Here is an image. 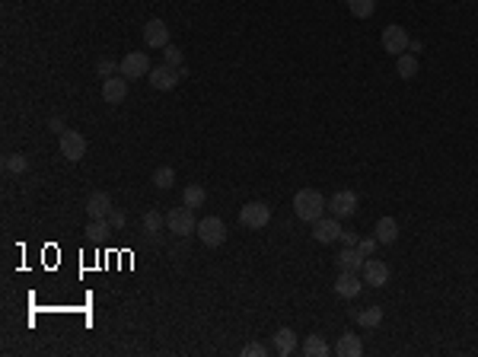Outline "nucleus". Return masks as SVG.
Instances as JSON below:
<instances>
[{
    "label": "nucleus",
    "mask_w": 478,
    "mask_h": 357,
    "mask_svg": "<svg viewBox=\"0 0 478 357\" xmlns=\"http://www.w3.org/2000/svg\"><path fill=\"white\" fill-rule=\"evenodd\" d=\"M147 73H150L147 51H128V55L121 58V77H125V80H140V77H147Z\"/></svg>",
    "instance_id": "39448f33"
},
{
    "label": "nucleus",
    "mask_w": 478,
    "mask_h": 357,
    "mask_svg": "<svg viewBox=\"0 0 478 357\" xmlns=\"http://www.w3.org/2000/svg\"><path fill=\"white\" fill-rule=\"evenodd\" d=\"M335 354L338 357H360L364 354V341H360L354 332H344V335L335 341Z\"/></svg>",
    "instance_id": "dca6fc26"
},
{
    "label": "nucleus",
    "mask_w": 478,
    "mask_h": 357,
    "mask_svg": "<svg viewBox=\"0 0 478 357\" xmlns=\"http://www.w3.org/2000/svg\"><path fill=\"white\" fill-rule=\"evenodd\" d=\"M163 58H166V64H169V67H175V71H179V67H185V55H182V48L166 45V48H163Z\"/></svg>",
    "instance_id": "c85d7f7f"
},
{
    "label": "nucleus",
    "mask_w": 478,
    "mask_h": 357,
    "mask_svg": "<svg viewBox=\"0 0 478 357\" xmlns=\"http://www.w3.org/2000/svg\"><path fill=\"white\" fill-rule=\"evenodd\" d=\"M329 211L331 217H351V214L357 211V195L348 192V188H341L329 198Z\"/></svg>",
    "instance_id": "9d476101"
},
{
    "label": "nucleus",
    "mask_w": 478,
    "mask_h": 357,
    "mask_svg": "<svg viewBox=\"0 0 478 357\" xmlns=\"http://www.w3.org/2000/svg\"><path fill=\"white\" fill-rule=\"evenodd\" d=\"M204 201H207V192H204L201 185H185L182 204H188V208H201Z\"/></svg>",
    "instance_id": "4be33fe9"
},
{
    "label": "nucleus",
    "mask_w": 478,
    "mask_h": 357,
    "mask_svg": "<svg viewBox=\"0 0 478 357\" xmlns=\"http://www.w3.org/2000/svg\"><path fill=\"white\" fill-rule=\"evenodd\" d=\"M357 249H360V256H364V258H367V256H373V252H377V236L360 239V243H357Z\"/></svg>",
    "instance_id": "473e14b6"
},
{
    "label": "nucleus",
    "mask_w": 478,
    "mask_h": 357,
    "mask_svg": "<svg viewBox=\"0 0 478 357\" xmlns=\"http://www.w3.org/2000/svg\"><path fill=\"white\" fill-rule=\"evenodd\" d=\"M112 211H115V208H112V195L109 192H92L90 198H86V214H90V220L109 217Z\"/></svg>",
    "instance_id": "2eb2a0df"
},
{
    "label": "nucleus",
    "mask_w": 478,
    "mask_h": 357,
    "mask_svg": "<svg viewBox=\"0 0 478 357\" xmlns=\"http://www.w3.org/2000/svg\"><path fill=\"white\" fill-rule=\"evenodd\" d=\"M105 233H112L109 217H96V220H90V223H86V239H102Z\"/></svg>",
    "instance_id": "393cba45"
},
{
    "label": "nucleus",
    "mask_w": 478,
    "mask_h": 357,
    "mask_svg": "<svg viewBox=\"0 0 478 357\" xmlns=\"http://www.w3.org/2000/svg\"><path fill=\"white\" fill-rule=\"evenodd\" d=\"M421 42H418V38H412V42H408V51H412V55H418V51H421Z\"/></svg>",
    "instance_id": "c9c22d12"
},
{
    "label": "nucleus",
    "mask_w": 478,
    "mask_h": 357,
    "mask_svg": "<svg viewBox=\"0 0 478 357\" xmlns=\"http://www.w3.org/2000/svg\"><path fill=\"white\" fill-rule=\"evenodd\" d=\"M144 42H147V48H166L169 45V26H166L160 16L147 19V26H144Z\"/></svg>",
    "instance_id": "f8f14e48"
},
{
    "label": "nucleus",
    "mask_w": 478,
    "mask_h": 357,
    "mask_svg": "<svg viewBox=\"0 0 478 357\" xmlns=\"http://www.w3.org/2000/svg\"><path fill=\"white\" fill-rule=\"evenodd\" d=\"M61 153H64L71 163H80L83 153H86V138H83L80 131L67 128L64 134H61Z\"/></svg>",
    "instance_id": "6e6552de"
},
{
    "label": "nucleus",
    "mask_w": 478,
    "mask_h": 357,
    "mask_svg": "<svg viewBox=\"0 0 478 357\" xmlns=\"http://www.w3.org/2000/svg\"><path fill=\"white\" fill-rule=\"evenodd\" d=\"M297 348H300V341H297V332L294 329H277L275 332V351L281 357H290Z\"/></svg>",
    "instance_id": "a211bd4d"
},
{
    "label": "nucleus",
    "mask_w": 478,
    "mask_h": 357,
    "mask_svg": "<svg viewBox=\"0 0 478 357\" xmlns=\"http://www.w3.org/2000/svg\"><path fill=\"white\" fill-rule=\"evenodd\" d=\"M48 131H55V134H64V119L61 115H55V119H48Z\"/></svg>",
    "instance_id": "f704fd0d"
},
{
    "label": "nucleus",
    "mask_w": 478,
    "mask_h": 357,
    "mask_svg": "<svg viewBox=\"0 0 478 357\" xmlns=\"http://www.w3.org/2000/svg\"><path fill=\"white\" fill-rule=\"evenodd\" d=\"M373 236H377V243H383V246L396 243V239H399V220L396 217H379Z\"/></svg>",
    "instance_id": "f3484780"
},
{
    "label": "nucleus",
    "mask_w": 478,
    "mask_h": 357,
    "mask_svg": "<svg viewBox=\"0 0 478 357\" xmlns=\"http://www.w3.org/2000/svg\"><path fill=\"white\" fill-rule=\"evenodd\" d=\"M239 223L246 230H262L271 223V208L265 201H249L242 204V211H239Z\"/></svg>",
    "instance_id": "20e7f679"
},
{
    "label": "nucleus",
    "mask_w": 478,
    "mask_h": 357,
    "mask_svg": "<svg viewBox=\"0 0 478 357\" xmlns=\"http://www.w3.org/2000/svg\"><path fill=\"white\" fill-rule=\"evenodd\" d=\"M153 185H157V188H173L175 185V173H173V166H160L157 173H153Z\"/></svg>",
    "instance_id": "cd10ccee"
},
{
    "label": "nucleus",
    "mask_w": 478,
    "mask_h": 357,
    "mask_svg": "<svg viewBox=\"0 0 478 357\" xmlns=\"http://www.w3.org/2000/svg\"><path fill=\"white\" fill-rule=\"evenodd\" d=\"M408 32H405V26H399V23H392V26L383 29V51H389V55H405L408 51Z\"/></svg>",
    "instance_id": "423d86ee"
},
{
    "label": "nucleus",
    "mask_w": 478,
    "mask_h": 357,
    "mask_svg": "<svg viewBox=\"0 0 478 357\" xmlns=\"http://www.w3.org/2000/svg\"><path fill=\"white\" fill-rule=\"evenodd\" d=\"M325 208H329V201H325V195L316 192V188H300V192L294 195V211L300 220H306V223H316V220L325 214Z\"/></svg>",
    "instance_id": "f257e3e1"
},
{
    "label": "nucleus",
    "mask_w": 478,
    "mask_h": 357,
    "mask_svg": "<svg viewBox=\"0 0 478 357\" xmlns=\"http://www.w3.org/2000/svg\"><path fill=\"white\" fill-rule=\"evenodd\" d=\"M338 236H341L338 217H319L313 223V239H316V243H335Z\"/></svg>",
    "instance_id": "4468645a"
},
{
    "label": "nucleus",
    "mask_w": 478,
    "mask_h": 357,
    "mask_svg": "<svg viewBox=\"0 0 478 357\" xmlns=\"http://www.w3.org/2000/svg\"><path fill=\"white\" fill-rule=\"evenodd\" d=\"M418 71H421V61H418V55L405 51V55L396 58V73L402 77V80H414V77H418Z\"/></svg>",
    "instance_id": "6ab92c4d"
},
{
    "label": "nucleus",
    "mask_w": 478,
    "mask_h": 357,
    "mask_svg": "<svg viewBox=\"0 0 478 357\" xmlns=\"http://www.w3.org/2000/svg\"><path fill=\"white\" fill-rule=\"evenodd\" d=\"M360 275H364V284H370V287H386L389 284V265L386 262H379V258H367L364 268H360Z\"/></svg>",
    "instance_id": "1a4fd4ad"
},
{
    "label": "nucleus",
    "mask_w": 478,
    "mask_h": 357,
    "mask_svg": "<svg viewBox=\"0 0 478 357\" xmlns=\"http://www.w3.org/2000/svg\"><path fill=\"white\" fill-rule=\"evenodd\" d=\"M348 10H351V16L367 19V16H373V10H377V0H348Z\"/></svg>",
    "instance_id": "b1692460"
},
{
    "label": "nucleus",
    "mask_w": 478,
    "mask_h": 357,
    "mask_svg": "<svg viewBox=\"0 0 478 357\" xmlns=\"http://www.w3.org/2000/svg\"><path fill=\"white\" fill-rule=\"evenodd\" d=\"M125 223H128V214H125V211H112V214H109L112 233H115V230H125Z\"/></svg>",
    "instance_id": "2f4dec72"
},
{
    "label": "nucleus",
    "mask_w": 478,
    "mask_h": 357,
    "mask_svg": "<svg viewBox=\"0 0 478 357\" xmlns=\"http://www.w3.org/2000/svg\"><path fill=\"white\" fill-rule=\"evenodd\" d=\"M360 291H364L360 271H341V275L335 278V293H338V297H344V300H354V297H360Z\"/></svg>",
    "instance_id": "9b49d317"
},
{
    "label": "nucleus",
    "mask_w": 478,
    "mask_h": 357,
    "mask_svg": "<svg viewBox=\"0 0 478 357\" xmlns=\"http://www.w3.org/2000/svg\"><path fill=\"white\" fill-rule=\"evenodd\" d=\"M163 227H166V214H160V211H147V214H144V230H147V236L160 239Z\"/></svg>",
    "instance_id": "412c9836"
},
{
    "label": "nucleus",
    "mask_w": 478,
    "mask_h": 357,
    "mask_svg": "<svg viewBox=\"0 0 478 357\" xmlns=\"http://www.w3.org/2000/svg\"><path fill=\"white\" fill-rule=\"evenodd\" d=\"M303 354L306 357H325L329 354V345H325L322 335H310V338L303 341Z\"/></svg>",
    "instance_id": "5701e85b"
},
{
    "label": "nucleus",
    "mask_w": 478,
    "mask_h": 357,
    "mask_svg": "<svg viewBox=\"0 0 478 357\" xmlns=\"http://www.w3.org/2000/svg\"><path fill=\"white\" fill-rule=\"evenodd\" d=\"M239 354H242V357H268V348L262 345V341H249V345H242Z\"/></svg>",
    "instance_id": "7c9ffc66"
},
{
    "label": "nucleus",
    "mask_w": 478,
    "mask_h": 357,
    "mask_svg": "<svg viewBox=\"0 0 478 357\" xmlns=\"http://www.w3.org/2000/svg\"><path fill=\"white\" fill-rule=\"evenodd\" d=\"M198 239H201L204 246H211V249H217V246H223L227 243V223H223L221 217H204V220H198Z\"/></svg>",
    "instance_id": "7ed1b4c3"
},
{
    "label": "nucleus",
    "mask_w": 478,
    "mask_h": 357,
    "mask_svg": "<svg viewBox=\"0 0 478 357\" xmlns=\"http://www.w3.org/2000/svg\"><path fill=\"white\" fill-rule=\"evenodd\" d=\"M357 322L364 329H377L379 322H383V310H379V306H367V310L357 316Z\"/></svg>",
    "instance_id": "a878e982"
},
{
    "label": "nucleus",
    "mask_w": 478,
    "mask_h": 357,
    "mask_svg": "<svg viewBox=\"0 0 478 357\" xmlns=\"http://www.w3.org/2000/svg\"><path fill=\"white\" fill-rule=\"evenodd\" d=\"M341 243H344V246H357V243H360V236H357V233H354V230H341Z\"/></svg>",
    "instance_id": "72a5a7b5"
},
{
    "label": "nucleus",
    "mask_w": 478,
    "mask_h": 357,
    "mask_svg": "<svg viewBox=\"0 0 478 357\" xmlns=\"http://www.w3.org/2000/svg\"><path fill=\"white\" fill-rule=\"evenodd\" d=\"M364 262H367V258L360 256L357 246H348L344 252H338V268H341V271H360Z\"/></svg>",
    "instance_id": "aec40b11"
},
{
    "label": "nucleus",
    "mask_w": 478,
    "mask_h": 357,
    "mask_svg": "<svg viewBox=\"0 0 478 357\" xmlns=\"http://www.w3.org/2000/svg\"><path fill=\"white\" fill-rule=\"evenodd\" d=\"M147 80H150V86H153V90L166 93V90H175V86H179V80H182V73L175 71V67L163 64V67H150Z\"/></svg>",
    "instance_id": "0eeeda50"
},
{
    "label": "nucleus",
    "mask_w": 478,
    "mask_h": 357,
    "mask_svg": "<svg viewBox=\"0 0 478 357\" xmlns=\"http://www.w3.org/2000/svg\"><path fill=\"white\" fill-rule=\"evenodd\" d=\"M3 166H7V173H13V175L29 173V160L23 153H10L7 160H3Z\"/></svg>",
    "instance_id": "bb28decb"
},
{
    "label": "nucleus",
    "mask_w": 478,
    "mask_h": 357,
    "mask_svg": "<svg viewBox=\"0 0 478 357\" xmlns=\"http://www.w3.org/2000/svg\"><path fill=\"white\" fill-rule=\"evenodd\" d=\"M102 99L109 102V106H118V102L128 99V80L125 77H105V83H102Z\"/></svg>",
    "instance_id": "ddd939ff"
},
{
    "label": "nucleus",
    "mask_w": 478,
    "mask_h": 357,
    "mask_svg": "<svg viewBox=\"0 0 478 357\" xmlns=\"http://www.w3.org/2000/svg\"><path fill=\"white\" fill-rule=\"evenodd\" d=\"M166 230H173L175 236H192L198 230V220H194V208L182 204V208H173L166 214Z\"/></svg>",
    "instance_id": "f03ea898"
},
{
    "label": "nucleus",
    "mask_w": 478,
    "mask_h": 357,
    "mask_svg": "<svg viewBox=\"0 0 478 357\" xmlns=\"http://www.w3.org/2000/svg\"><path fill=\"white\" fill-rule=\"evenodd\" d=\"M96 73H99V77H118V73H121V61H112V58H102L99 64H96Z\"/></svg>",
    "instance_id": "c756f323"
}]
</instances>
